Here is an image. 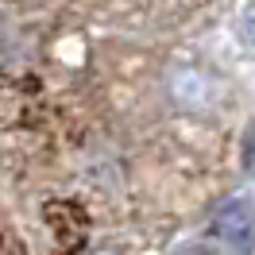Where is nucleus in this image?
<instances>
[{
    "mask_svg": "<svg viewBox=\"0 0 255 255\" xmlns=\"http://www.w3.org/2000/svg\"><path fill=\"white\" fill-rule=\"evenodd\" d=\"M213 228H217V236H221L232 252H252V240H255V209H252V201H244V197L228 201V205L217 213Z\"/></svg>",
    "mask_w": 255,
    "mask_h": 255,
    "instance_id": "nucleus-1",
    "label": "nucleus"
},
{
    "mask_svg": "<svg viewBox=\"0 0 255 255\" xmlns=\"http://www.w3.org/2000/svg\"><path fill=\"white\" fill-rule=\"evenodd\" d=\"M244 162H248V170H255V128L248 131V143H244Z\"/></svg>",
    "mask_w": 255,
    "mask_h": 255,
    "instance_id": "nucleus-2",
    "label": "nucleus"
},
{
    "mask_svg": "<svg viewBox=\"0 0 255 255\" xmlns=\"http://www.w3.org/2000/svg\"><path fill=\"white\" fill-rule=\"evenodd\" d=\"M182 255H217L213 248H205V244H197V248H190V252H182Z\"/></svg>",
    "mask_w": 255,
    "mask_h": 255,
    "instance_id": "nucleus-3",
    "label": "nucleus"
}]
</instances>
